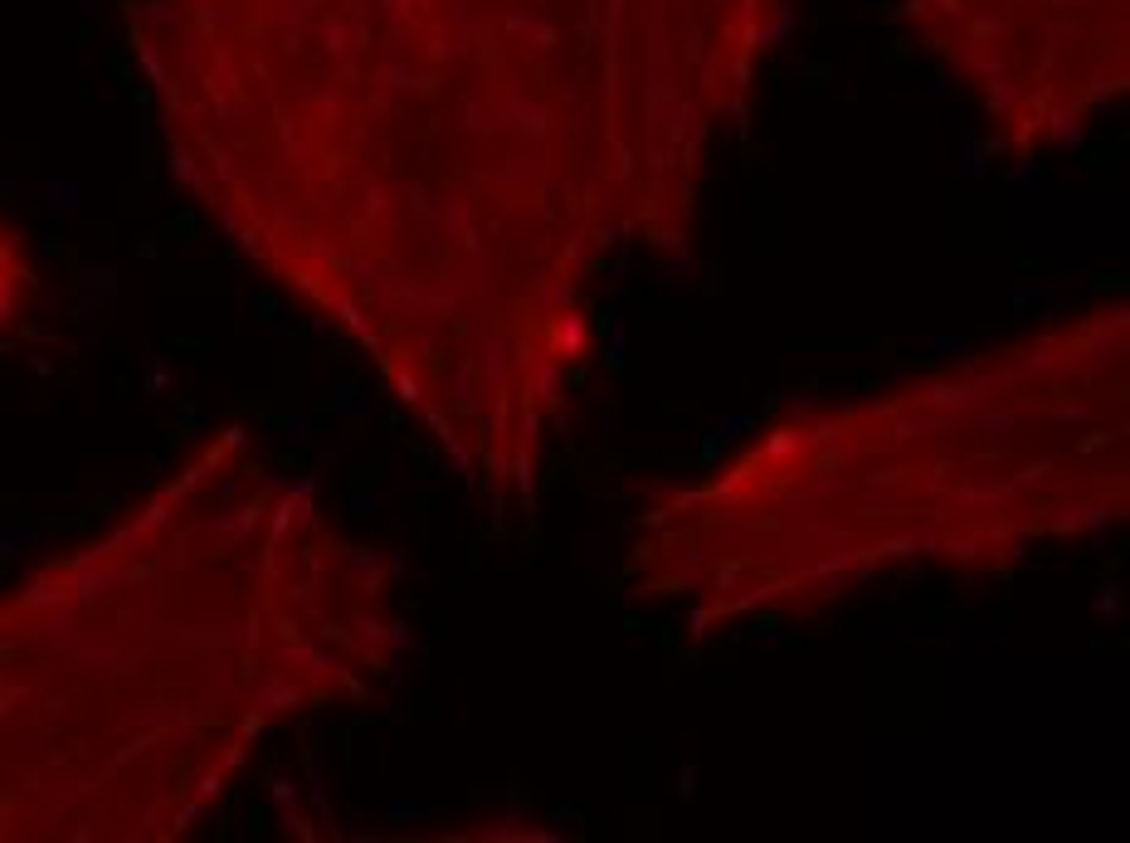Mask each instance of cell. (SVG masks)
<instances>
[{
	"label": "cell",
	"instance_id": "cell-1",
	"mask_svg": "<svg viewBox=\"0 0 1130 843\" xmlns=\"http://www.w3.org/2000/svg\"><path fill=\"white\" fill-rule=\"evenodd\" d=\"M20 288H25V264H20V249H15L10 230L0 225V322H10V317H15V307H20Z\"/></svg>",
	"mask_w": 1130,
	"mask_h": 843
}]
</instances>
